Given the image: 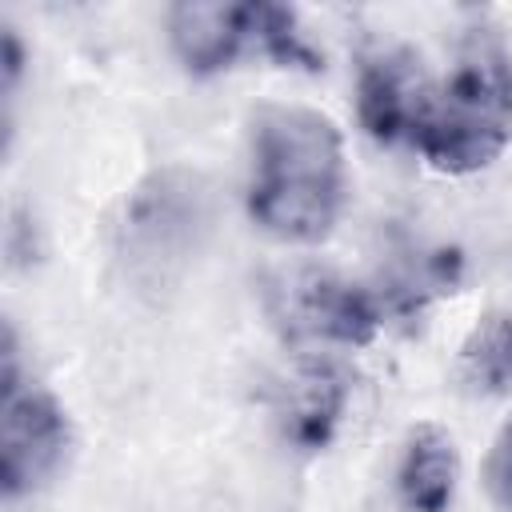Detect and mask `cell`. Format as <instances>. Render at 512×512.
Segmentation results:
<instances>
[{"instance_id": "obj_1", "label": "cell", "mask_w": 512, "mask_h": 512, "mask_svg": "<svg viewBox=\"0 0 512 512\" xmlns=\"http://www.w3.org/2000/svg\"><path fill=\"white\" fill-rule=\"evenodd\" d=\"M348 172L336 124L300 104H264L252 116L248 216L284 244L324 240L344 208Z\"/></svg>"}, {"instance_id": "obj_2", "label": "cell", "mask_w": 512, "mask_h": 512, "mask_svg": "<svg viewBox=\"0 0 512 512\" xmlns=\"http://www.w3.org/2000/svg\"><path fill=\"white\" fill-rule=\"evenodd\" d=\"M512 140V52L496 28H472L440 88H432L416 128L420 156L448 172L468 176L488 168Z\"/></svg>"}, {"instance_id": "obj_3", "label": "cell", "mask_w": 512, "mask_h": 512, "mask_svg": "<svg viewBox=\"0 0 512 512\" xmlns=\"http://www.w3.org/2000/svg\"><path fill=\"white\" fill-rule=\"evenodd\" d=\"M4 376H0V492L4 500H16L24 492H36L48 484L68 448H72V424L68 412L56 404L52 392L24 380L20 372V348L12 324H4Z\"/></svg>"}, {"instance_id": "obj_4", "label": "cell", "mask_w": 512, "mask_h": 512, "mask_svg": "<svg viewBox=\"0 0 512 512\" xmlns=\"http://www.w3.org/2000/svg\"><path fill=\"white\" fill-rule=\"evenodd\" d=\"M204 228H208L204 188L196 184V176L168 168L144 180L124 204L120 252L140 280L156 284V280H168L176 268H184Z\"/></svg>"}, {"instance_id": "obj_5", "label": "cell", "mask_w": 512, "mask_h": 512, "mask_svg": "<svg viewBox=\"0 0 512 512\" xmlns=\"http://www.w3.org/2000/svg\"><path fill=\"white\" fill-rule=\"evenodd\" d=\"M268 316L292 340H332L364 348L384 324L380 300L324 268H288L268 280Z\"/></svg>"}, {"instance_id": "obj_6", "label": "cell", "mask_w": 512, "mask_h": 512, "mask_svg": "<svg viewBox=\"0 0 512 512\" xmlns=\"http://www.w3.org/2000/svg\"><path fill=\"white\" fill-rule=\"evenodd\" d=\"M432 84L420 72V60L408 48L368 52L356 72V112L364 132L376 144H400L416 140V128L424 120Z\"/></svg>"}, {"instance_id": "obj_7", "label": "cell", "mask_w": 512, "mask_h": 512, "mask_svg": "<svg viewBox=\"0 0 512 512\" xmlns=\"http://www.w3.org/2000/svg\"><path fill=\"white\" fill-rule=\"evenodd\" d=\"M168 40L192 76H216L232 68L248 48L260 52L256 0H180L168 8Z\"/></svg>"}, {"instance_id": "obj_8", "label": "cell", "mask_w": 512, "mask_h": 512, "mask_svg": "<svg viewBox=\"0 0 512 512\" xmlns=\"http://www.w3.org/2000/svg\"><path fill=\"white\" fill-rule=\"evenodd\" d=\"M456 444L440 424H416L404 440L396 488L408 512H448L456 496Z\"/></svg>"}, {"instance_id": "obj_9", "label": "cell", "mask_w": 512, "mask_h": 512, "mask_svg": "<svg viewBox=\"0 0 512 512\" xmlns=\"http://www.w3.org/2000/svg\"><path fill=\"white\" fill-rule=\"evenodd\" d=\"M348 400V376L344 368H336L332 360L308 364L292 376L288 384V400H284V436L300 448V452H320L344 412Z\"/></svg>"}, {"instance_id": "obj_10", "label": "cell", "mask_w": 512, "mask_h": 512, "mask_svg": "<svg viewBox=\"0 0 512 512\" xmlns=\"http://www.w3.org/2000/svg\"><path fill=\"white\" fill-rule=\"evenodd\" d=\"M456 380L472 396L512 392V312H488L456 356Z\"/></svg>"}, {"instance_id": "obj_11", "label": "cell", "mask_w": 512, "mask_h": 512, "mask_svg": "<svg viewBox=\"0 0 512 512\" xmlns=\"http://www.w3.org/2000/svg\"><path fill=\"white\" fill-rule=\"evenodd\" d=\"M256 36H260V56L276 60L280 68H304V72H320L324 68V60L300 36L296 12L284 8V4L256 0Z\"/></svg>"}, {"instance_id": "obj_12", "label": "cell", "mask_w": 512, "mask_h": 512, "mask_svg": "<svg viewBox=\"0 0 512 512\" xmlns=\"http://www.w3.org/2000/svg\"><path fill=\"white\" fill-rule=\"evenodd\" d=\"M484 484H488L492 500L504 512H512V420L492 440V452H488V464H484Z\"/></svg>"}, {"instance_id": "obj_13", "label": "cell", "mask_w": 512, "mask_h": 512, "mask_svg": "<svg viewBox=\"0 0 512 512\" xmlns=\"http://www.w3.org/2000/svg\"><path fill=\"white\" fill-rule=\"evenodd\" d=\"M0 64H4V100L12 104V92H16L20 72H24V44H20V36L12 28H4V56H0Z\"/></svg>"}]
</instances>
